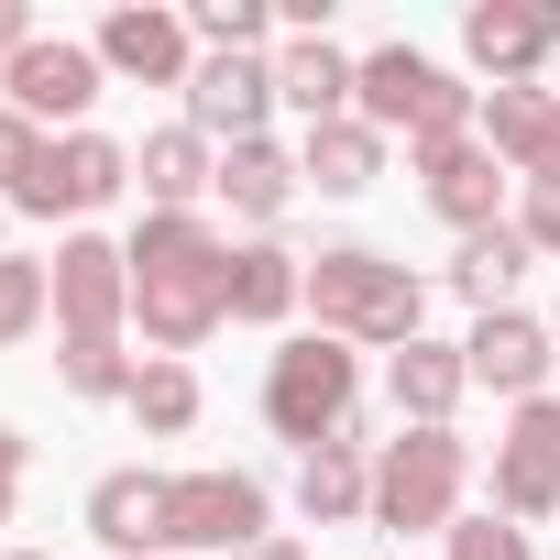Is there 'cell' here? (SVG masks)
<instances>
[{"label":"cell","mask_w":560,"mask_h":560,"mask_svg":"<svg viewBox=\"0 0 560 560\" xmlns=\"http://www.w3.org/2000/svg\"><path fill=\"white\" fill-rule=\"evenodd\" d=\"M121 253H132V330H143V352L187 363L231 319V242L209 231V209H143V231Z\"/></svg>","instance_id":"6da1fadb"},{"label":"cell","mask_w":560,"mask_h":560,"mask_svg":"<svg viewBox=\"0 0 560 560\" xmlns=\"http://www.w3.org/2000/svg\"><path fill=\"white\" fill-rule=\"evenodd\" d=\"M418 319H429V287L396 253H374V242H319L308 253V330H330L352 352H407Z\"/></svg>","instance_id":"7a4b0ae2"},{"label":"cell","mask_w":560,"mask_h":560,"mask_svg":"<svg viewBox=\"0 0 560 560\" xmlns=\"http://www.w3.org/2000/svg\"><path fill=\"white\" fill-rule=\"evenodd\" d=\"M352 110L385 132V143H451V132H472L483 121V89L462 78V67H440L429 45H374L363 56V78H352Z\"/></svg>","instance_id":"3957f363"},{"label":"cell","mask_w":560,"mask_h":560,"mask_svg":"<svg viewBox=\"0 0 560 560\" xmlns=\"http://www.w3.org/2000/svg\"><path fill=\"white\" fill-rule=\"evenodd\" d=\"M264 429H275V440H298V451L363 429V352L330 341V330L275 341V363H264Z\"/></svg>","instance_id":"277c9868"},{"label":"cell","mask_w":560,"mask_h":560,"mask_svg":"<svg viewBox=\"0 0 560 560\" xmlns=\"http://www.w3.org/2000/svg\"><path fill=\"white\" fill-rule=\"evenodd\" d=\"M462 494H472V440L462 429H396V440H374V527L451 538Z\"/></svg>","instance_id":"5b68a950"},{"label":"cell","mask_w":560,"mask_h":560,"mask_svg":"<svg viewBox=\"0 0 560 560\" xmlns=\"http://www.w3.org/2000/svg\"><path fill=\"white\" fill-rule=\"evenodd\" d=\"M253 538H275L264 472H231V462L165 472V560H242Z\"/></svg>","instance_id":"8992f818"},{"label":"cell","mask_w":560,"mask_h":560,"mask_svg":"<svg viewBox=\"0 0 560 560\" xmlns=\"http://www.w3.org/2000/svg\"><path fill=\"white\" fill-rule=\"evenodd\" d=\"M121 187H132V143H110V132L89 121V132H56V143H45L34 187L12 198V220H67V231H89Z\"/></svg>","instance_id":"52a82bcc"},{"label":"cell","mask_w":560,"mask_h":560,"mask_svg":"<svg viewBox=\"0 0 560 560\" xmlns=\"http://www.w3.org/2000/svg\"><path fill=\"white\" fill-rule=\"evenodd\" d=\"M100 89H110V67H100L89 34H34L12 67H0V100H12L23 121H45V132H89Z\"/></svg>","instance_id":"ba28073f"},{"label":"cell","mask_w":560,"mask_h":560,"mask_svg":"<svg viewBox=\"0 0 560 560\" xmlns=\"http://www.w3.org/2000/svg\"><path fill=\"white\" fill-rule=\"evenodd\" d=\"M45 264H56V341H121L132 330V253L110 231H67Z\"/></svg>","instance_id":"9c48e42d"},{"label":"cell","mask_w":560,"mask_h":560,"mask_svg":"<svg viewBox=\"0 0 560 560\" xmlns=\"http://www.w3.org/2000/svg\"><path fill=\"white\" fill-rule=\"evenodd\" d=\"M560 56V0H472L462 12V67L483 89H549Z\"/></svg>","instance_id":"30bf717a"},{"label":"cell","mask_w":560,"mask_h":560,"mask_svg":"<svg viewBox=\"0 0 560 560\" xmlns=\"http://www.w3.org/2000/svg\"><path fill=\"white\" fill-rule=\"evenodd\" d=\"M407 176H418V209H429V220H451L462 242H472V231H494V220H505V187H516V176L483 154V132L407 143Z\"/></svg>","instance_id":"8fae6325"},{"label":"cell","mask_w":560,"mask_h":560,"mask_svg":"<svg viewBox=\"0 0 560 560\" xmlns=\"http://www.w3.org/2000/svg\"><path fill=\"white\" fill-rule=\"evenodd\" d=\"M100 67L121 78V89H176L187 100V78H198V34H187V12H165V0H121V12H100Z\"/></svg>","instance_id":"7c38bea8"},{"label":"cell","mask_w":560,"mask_h":560,"mask_svg":"<svg viewBox=\"0 0 560 560\" xmlns=\"http://www.w3.org/2000/svg\"><path fill=\"white\" fill-rule=\"evenodd\" d=\"M494 516H516V527L560 516V396L505 407V429H494Z\"/></svg>","instance_id":"4fadbf2b"},{"label":"cell","mask_w":560,"mask_h":560,"mask_svg":"<svg viewBox=\"0 0 560 560\" xmlns=\"http://www.w3.org/2000/svg\"><path fill=\"white\" fill-rule=\"evenodd\" d=\"M462 363H472V385H483V396H505V407L560 396V385H549V374H560V341H549V319H527V308L472 319V330H462Z\"/></svg>","instance_id":"5bb4252c"},{"label":"cell","mask_w":560,"mask_h":560,"mask_svg":"<svg viewBox=\"0 0 560 560\" xmlns=\"http://www.w3.org/2000/svg\"><path fill=\"white\" fill-rule=\"evenodd\" d=\"M275 110H287L275 56H198V78H187V132H209V143H253Z\"/></svg>","instance_id":"9a60e30c"},{"label":"cell","mask_w":560,"mask_h":560,"mask_svg":"<svg viewBox=\"0 0 560 560\" xmlns=\"http://www.w3.org/2000/svg\"><path fill=\"white\" fill-rule=\"evenodd\" d=\"M472 132L516 187H560V89H483Z\"/></svg>","instance_id":"2e32d148"},{"label":"cell","mask_w":560,"mask_h":560,"mask_svg":"<svg viewBox=\"0 0 560 560\" xmlns=\"http://www.w3.org/2000/svg\"><path fill=\"white\" fill-rule=\"evenodd\" d=\"M78 527H89L110 560H165V472H143V462L100 472L89 505H78Z\"/></svg>","instance_id":"e0dca14e"},{"label":"cell","mask_w":560,"mask_h":560,"mask_svg":"<svg viewBox=\"0 0 560 560\" xmlns=\"http://www.w3.org/2000/svg\"><path fill=\"white\" fill-rule=\"evenodd\" d=\"M462 396H472L462 341H429V330H418L407 352H385V407H396V429H451Z\"/></svg>","instance_id":"ac0fdd59"},{"label":"cell","mask_w":560,"mask_h":560,"mask_svg":"<svg viewBox=\"0 0 560 560\" xmlns=\"http://www.w3.org/2000/svg\"><path fill=\"white\" fill-rule=\"evenodd\" d=\"M298 187H308V176H298V143L253 132V143H220V187H209V198H220L242 231H275V220L298 209Z\"/></svg>","instance_id":"d6986e66"},{"label":"cell","mask_w":560,"mask_h":560,"mask_svg":"<svg viewBox=\"0 0 560 560\" xmlns=\"http://www.w3.org/2000/svg\"><path fill=\"white\" fill-rule=\"evenodd\" d=\"M308 308V253H287L275 231H242L231 242V319L242 330H287Z\"/></svg>","instance_id":"ffe728a7"},{"label":"cell","mask_w":560,"mask_h":560,"mask_svg":"<svg viewBox=\"0 0 560 560\" xmlns=\"http://www.w3.org/2000/svg\"><path fill=\"white\" fill-rule=\"evenodd\" d=\"M298 516H308V527H352V516H374V440H363V429L298 451Z\"/></svg>","instance_id":"44dd1931"},{"label":"cell","mask_w":560,"mask_h":560,"mask_svg":"<svg viewBox=\"0 0 560 560\" xmlns=\"http://www.w3.org/2000/svg\"><path fill=\"white\" fill-rule=\"evenodd\" d=\"M352 78H363V56H341L330 34H287V45H275V89H287L298 132H319V121H352Z\"/></svg>","instance_id":"7402d4cb"},{"label":"cell","mask_w":560,"mask_h":560,"mask_svg":"<svg viewBox=\"0 0 560 560\" xmlns=\"http://www.w3.org/2000/svg\"><path fill=\"white\" fill-rule=\"evenodd\" d=\"M132 187H143V209H198V198L220 187V143L187 132V121H154V132L132 143Z\"/></svg>","instance_id":"603a6c76"},{"label":"cell","mask_w":560,"mask_h":560,"mask_svg":"<svg viewBox=\"0 0 560 560\" xmlns=\"http://www.w3.org/2000/svg\"><path fill=\"white\" fill-rule=\"evenodd\" d=\"M298 176L319 187V198H363L374 176H385V132L352 110V121H319V132H298Z\"/></svg>","instance_id":"cb8c5ba5"},{"label":"cell","mask_w":560,"mask_h":560,"mask_svg":"<svg viewBox=\"0 0 560 560\" xmlns=\"http://www.w3.org/2000/svg\"><path fill=\"white\" fill-rule=\"evenodd\" d=\"M538 253H527V231L516 220H494V231H472L462 253H451V298L472 308V319H494V308H516V275H527Z\"/></svg>","instance_id":"d4e9b609"},{"label":"cell","mask_w":560,"mask_h":560,"mask_svg":"<svg viewBox=\"0 0 560 560\" xmlns=\"http://www.w3.org/2000/svg\"><path fill=\"white\" fill-rule=\"evenodd\" d=\"M132 429L143 440H187L198 429V407H209V385H198V363H165V352H143V374H132Z\"/></svg>","instance_id":"484cf974"},{"label":"cell","mask_w":560,"mask_h":560,"mask_svg":"<svg viewBox=\"0 0 560 560\" xmlns=\"http://www.w3.org/2000/svg\"><path fill=\"white\" fill-rule=\"evenodd\" d=\"M132 374H143V352H132V341H56V385H67L78 407H121V396H132Z\"/></svg>","instance_id":"4316f807"},{"label":"cell","mask_w":560,"mask_h":560,"mask_svg":"<svg viewBox=\"0 0 560 560\" xmlns=\"http://www.w3.org/2000/svg\"><path fill=\"white\" fill-rule=\"evenodd\" d=\"M56 319V264L45 253H0V352H23Z\"/></svg>","instance_id":"83f0119b"},{"label":"cell","mask_w":560,"mask_h":560,"mask_svg":"<svg viewBox=\"0 0 560 560\" xmlns=\"http://www.w3.org/2000/svg\"><path fill=\"white\" fill-rule=\"evenodd\" d=\"M275 23L287 12H264V0H187L198 56H275Z\"/></svg>","instance_id":"f1b7e54d"},{"label":"cell","mask_w":560,"mask_h":560,"mask_svg":"<svg viewBox=\"0 0 560 560\" xmlns=\"http://www.w3.org/2000/svg\"><path fill=\"white\" fill-rule=\"evenodd\" d=\"M440 560H538V538H527L516 516H494V505H483V516L462 505V516H451V538H440Z\"/></svg>","instance_id":"f546056e"},{"label":"cell","mask_w":560,"mask_h":560,"mask_svg":"<svg viewBox=\"0 0 560 560\" xmlns=\"http://www.w3.org/2000/svg\"><path fill=\"white\" fill-rule=\"evenodd\" d=\"M45 143H56L45 121H23L12 100H0V209H12V198L34 187V165H45Z\"/></svg>","instance_id":"4dcf8cb0"},{"label":"cell","mask_w":560,"mask_h":560,"mask_svg":"<svg viewBox=\"0 0 560 560\" xmlns=\"http://www.w3.org/2000/svg\"><path fill=\"white\" fill-rule=\"evenodd\" d=\"M516 231L538 264H560V187H516Z\"/></svg>","instance_id":"1f68e13d"},{"label":"cell","mask_w":560,"mask_h":560,"mask_svg":"<svg viewBox=\"0 0 560 560\" xmlns=\"http://www.w3.org/2000/svg\"><path fill=\"white\" fill-rule=\"evenodd\" d=\"M23 472H34V440H23L12 418H0V527L23 516Z\"/></svg>","instance_id":"d6a6232c"},{"label":"cell","mask_w":560,"mask_h":560,"mask_svg":"<svg viewBox=\"0 0 560 560\" xmlns=\"http://www.w3.org/2000/svg\"><path fill=\"white\" fill-rule=\"evenodd\" d=\"M23 45H34V12H23V0H0V67H12Z\"/></svg>","instance_id":"836d02e7"},{"label":"cell","mask_w":560,"mask_h":560,"mask_svg":"<svg viewBox=\"0 0 560 560\" xmlns=\"http://www.w3.org/2000/svg\"><path fill=\"white\" fill-rule=\"evenodd\" d=\"M242 560H319V549H308V538H287V527H275V538H253Z\"/></svg>","instance_id":"e575fe53"},{"label":"cell","mask_w":560,"mask_h":560,"mask_svg":"<svg viewBox=\"0 0 560 560\" xmlns=\"http://www.w3.org/2000/svg\"><path fill=\"white\" fill-rule=\"evenodd\" d=\"M0 253H12V209H0Z\"/></svg>","instance_id":"d590c367"},{"label":"cell","mask_w":560,"mask_h":560,"mask_svg":"<svg viewBox=\"0 0 560 560\" xmlns=\"http://www.w3.org/2000/svg\"><path fill=\"white\" fill-rule=\"evenodd\" d=\"M0 560H45V549H0Z\"/></svg>","instance_id":"8d00e7d4"},{"label":"cell","mask_w":560,"mask_h":560,"mask_svg":"<svg viewBox=\"0 0 560 560\" xmlns=\"http://www.w3.org/2000/svg\"><path fill=\"white\" fill-rule=\"evenodd\" d=\"M549 341H560V298H549Z\"/></svg>","instance_id":"74e56055"}]
</instances>
